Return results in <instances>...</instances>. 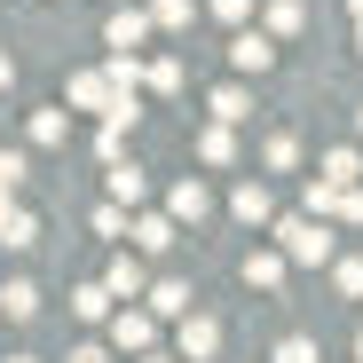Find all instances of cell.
Masks as SVG:
<instances>
[{
  "label": "cell",
  "mask_w": 363,
  "mask_h": 363,
  "mask_svg": "<svg viewBox=\"0 0 363 363\" xmlns=\"http://www.w3.org/2000/svg\"><path fill=\"white\" fill-rule=\"evenodd\" d=\"M143 87L174 95V87H182V55H150V64H143Z\"/></svg>",
  "instance_id": "cell-21"
},
{
  "label": "cell",
  "mask_w": 363,
  "mask_h": 363,
  "mask_svg": "<svg viewBox=\"0 0 363 363\" xmlns=\"http://www.w3.org/2000/svg\"><path fill=\"white\" fill-rule=\"evenodd\" d=\"M9 363H32V355H9Z\"/></svg>",
  "instance_id": "cell-38"
},
{
  "label": "cell",
  "mask_w": 363,
  "mask_h": 363,
  "mask_svg": "<svg viewBox=\"0 0 363 363\" xmlns=\"http://www.w3.org/2000/svg\"><path fill=\"white\" fill-rule=\"evenodd\" d=\"M127 237H135L143 253H174V213H135V221H127Z\"/></svg>",
  "instance_id": "cell-9"
},
{
  "label": "cell",
  "mask_w": 363,
  "mask_h": 363,
  "mask_svg": "<svg viewBox=\"0 0 363 363\" xmlns=\"http://www.w3.org/2000/svg\"><path fill=\"white\" fill-rule=\"evenodd\" d=\"M229 213L245 221V229H269V221H277V198H269V182H237V190H229Z\"/></svg>",
  "instance_id": "cell-4"
},
{
  "label": "cell",
  "mask_w": 363,
  "mask_h": 363,
  "mask_svg": "<svg viewBox=\"0 0 363 363\" xmlns=\"http://www.w3.org/2000/svg\"><path fill=\"white\" fill-rule=\"evenodd\" d=\"M0 87H16V55H0Z\"/></svg>",
  "instance_id": "cell-33"
},
{
  "label": "cell",
  "mask_w": 363,
  "mask_h": 363,
  "mask_svg": "<svg viewBox=\"0 0 363 363\" xmlns=\"http://www.w3.org/2000/svg\"><path fill=\"white\" fill-rule=\"evenodd\" d=\"M206 111L221 118V127H245V118H253V95H245V87L229 79V87H213V103H206Z\"/></svg>",
  "instance_id": "cell-14"
},
{
  "label": "cell",
  "mask_w": 363,
  "mask_h": 363,
  "mask_svg": "<svg viewBox=\"0 0 363 363\" xmlns=\"http://www.w3.org/2000/svg\"><path fill=\"white\" fill-rule=\"evenodd\" d=\"M103 40H111V48H143V40H150V9H118V16L103 24Z\"/></svg>",
  "instance_id": "cell-12"
},
{
  "label": "cell",
  "mask_w": 363,
  "mask_h": 363,
  "mask_svg": "<svg viewBox=\"0 0 363 363\" xmlns=\"http://www.w3.org/2000/svg\"><path fill=\"white\" fill-rule=\"evenodd\" d=\"M72 316H79V324H103V316H111V292H103V284H79V292H72Z\"/></svg>",
  "instance_id": "cell-20"
},
{
  "label": "cell",
  "mask_w": 363,
  "mask_h": 363,
  "mask_svg": "<svg viewBox=\"0 0 363 363\" xmlns=\"http://www.w3.org/2000/svg\"><path fill=\"white\" fill-rule=\"evenodd\" d=\"M143 284H150V277H143V261H127V253H118V261H111V277H103V292H111V300H143Z\"/></svg>",
  "instance_id": "cell-15"
},
{
  "label": "cell",
  "mask_w": 363,
  "mask_h": 363,
  "mask_svg": "<svg viewBox=\"0 0 363 363\" xmlns=\"http://www.w3.org/2000/svg\"><path fill=\"white\" fill-rule=\"evenodd\" d=\"M269 229H277V253H284V269H324V261L340 253L324 213H284V221H269Z\"/></svg>",
  "instance_id": "cell-1"
},
{
  "label": "cell",
  "mask_w": 363,
  "mask_h": 363,
  "mask_svg": "<svg viewBox=\"0 0 363 363\" xmlns=\"http://www.w3.org/2000/svg\"><path fill=\"white\" fill-rule=\"evenodd\" d=\"M64 363H111V347H95V340H79V347H72Z\"/></svg>",
  "instance_id": "cell-32"
},
{
  "label": "cell",
  "mask_w": 363,
  "mask_h": 363,
  "mask_svg": "<svg viewBox=\"0 0 363 363\" xmlns=\"http://www.w3.org/2000/svg\"><path fill=\"white\" fill-rule=\"evenodd\" d=\"M269 363H316V340H308V332H292V340H277Z\"/></svg>",
  "instance_id": "cell-26"
},
{
  "label": "cell",
  "mask_w": 363,
  "mask_h": 363,
  "mask_svg": "<svg viewBox=\"0 0 363 363\" xmlns=\"http://www.w3.org/2000/svg\"><path fill=\"white\" fill-rule=\"evenodd\" d=\"M95 237H127V206H118V198L95 206Z\"/></svg>",
  "instance_id": "cell-25"
},
{
  "label": "cell",
  "mask_w": 363,
  "mask_h": 363,
  "mask_svg": "<svg viewBox=\"0 0 363 363\" xmlns=\"http://www.w3.org/2000/svg\"><path fill=\"white\" fill-rule=\"evenodd\" d=\"M24 245H40V221L9 198V206H0V253H24Z\"/></svg>",
  "instance_id": "cell-8"
},
{
  "label": "cell",
  "mask_w": 363,
  "mask_h": 363,
  "mask_svg": "<svg viewBox=\"0 0 363 363\" xmlns=\"http://www.w3.org/2000/svg\"><path fill=\"white\" fill-rule=\"evenodd\" d=\"M332 221H355V229H363V182H355V190H340V206H332Z\"/></svg>",
  "instance_id": "cell-30"
},
{
  "label": "cell",
  "mask_w": 363,
  "mask_h": 363,
  "mask_svg": "<svg viewBox=\"0 0 363 363\" xmlns=\"http://www.w3.org/2000/svg\"><path fill=\"white\" fill-rule=\"evenodd\" d=\"M190 16H198L190 0H150V24H158V32H182V24H190Z\"/></svg>",
  "instance_id": "cell-23"
},
{
  "label": "cell",
  "mask_w": 363,
  "mask_h": 363,
  "mask_svg": "<svg viewBox=\"0 0 363 363\" xmlns=\"http://www.w3.org/2000/svg\"><path fill=\"white\" fill-rule=\"evenodd\" d=\"M143 300H150V316H182V308H190V284L158 277V284H143Z\"/></svg>",
  "instance_id": "cell-16"
},
{
  "label": "cell",
  "mask_w": 363,
  "mask_h": 363,
  "mask_svg": "<svg viewBox=\"0 0 363 363\" xmlns=\"http://www.w3.org/2000/svg\"><path fill=\"white\" fill-rule=\"evenodd\" d=\"M103 182H111V198H118V206H143V190H150V182H143V166H135L127 150H118V158H103Z\"/></svg>",
  "instance_id": "cell-7"
},
{
  "label": "cell",
  "mask_w": 363,
  "mask_h": 363,
  "mask_svg": "<svg viewBox=\"0 0 363 363\" xmlns=\"http://www.w3.org/2000/svg\"><path fill=\"white\" fill-rule=\"evenodd\" d=\"M355 135H363V103H355Z\"/></svg>",
  "instance_id": "cell-35"
},
{
  "label": "cell",
  "mask_w": 363,
  "mask_h": 363,
  "mask_svg": "<svg viewBox=\"0 0 363 363\" xmlns=\"http://www.w3.org/2000/svg\"><path fill=\"white\" fill-rule=\"evenodd\" d=\"M355 55H363V24H355Z\"/></svg>",
  "instance_id": "cell-36"
},
{
  "label": "cell",
  "mask_w": 363,
  "mask_h": 363,
  "mask_svg": "<svg viewBox=\"0 0 363 363\" xmlns=\"http://www.w3.org/2000/svg\"><path fill=\"white\" fill-rule=\"evenodd\" d=\"M332 206H340V190H332L324 174H308V213H324V221H332Z\"/></svg>",
  "instance_id": "cell-29"
},
{
  "label": "cell",
  "mask_w": 363,
  "mask_h": 363,
  "mask_svg": "<svg viewBox=\"0 0 363 363\" xmlns=\"http://www.w3.org/2000/svg\"><path fill=\"white\" fill-rule=\"evenodd\" d=\"M347 16H355V24H363V0H347Z\"/></svg>",
  "instance_id": "cell-34"
},
{
  "label": "cell",
  "mask_w": 363,
  "mask_h": 363,
  "mask_svg": "<svg viewBox=\"0 0 363 363\" xmlns=\"http://www.w3.org/2000/svg\"><path fill=\"white\" fill-rule=\"evenodd\" d=\"M245 284L253 292H277L284 284V253H245Z\"/></svg>",
  "instance_id": "cell-18"
},
{
  "label": "cell",
  "mask_w": 363,
  "mask_h": 363,
  "mask_svg": "<svg viewBox=\"0 0 363 363\" xmlns=\"http://www.w3.org/2000/svg\"><path fill=\"white\" fill-rule=\"evenodd\" d=\"M261 158H269V174H292V166H300V143H292V135H277Z\"/></svg>",
  "instance_id": "cell-27"
},
{
  "label": "cell",
  "mask_w": 363,
  "mask_h": 363,
  "mask_svg": "<svg viewBox=\"0 0 363 363\" xmlns=\"http://www.w3.org/2000/svg\"><path fill=\"white\" fill-rule=\"evenodd\" d=\"M174 324H182V332H174V340H182V363H213V355H221V324H213V316L182 308Z\"/></svg>",
  "instance_id": "cell-2"
},
{
  "label": "cell",
  "mask_w": 363,
  "mask_h": 363,
  "mask_svg": "<svg viewBox=\"0 0 363 363\" xmlns=\"http://www.w3.org/2000/svg\"><path fill=\"white\" fill-rule=\"evenodd\" d=\"M324 182H332V190H355V182H363V150L355 143H340V150H324V166H316Z\"/></svg>",
  "instance_id": "cell-10"
},
{
  "label": "cell",
  "mask_w": 363,
  "mask_h": 363,
  "mask_svg": "<svg viewBox=\"0 0 363 363\" xmlns=\"http://www.w3.org/2000/svg\"><path fill=\"white\" fill-rule=\"evenodd\" d=\"M103 324H111V347H127V355L158 347V316H150V308H111Z\"/></svg>",
  "instance_id": "cell-3"
},
{
  "label": "cell",
  "mask_w": 363,
  "mask_h": 363,
  "mask_svg": "<svg viewBox=\"0 0 363 363\" xmlns=\"http://www.w3.org/2000/svg\"><path fill=\"white\" fill-rule=\"evenodd\" d=\"M0 316H9V324H32V316H40V284L9 277V284H0Z\"/></svg>",
  "instance_id": "cell-11"
},
{
  "label": "cell",
  "mask_w": 363,
  "mask_h": 363,
  "mask_svg": "<svg viewBox=\"0 0 363 363\" xmlns=\"http://www.w3.org/2000/svg\"><path fill=\"white\" fill-rule=\"evenodd\" d=\"M355 363H363V332H355Z\"/></svg>",
  "instance_id": "cell-37"
},
{
  "label": "cell",
  "mask_w": 363,
  "mask_h": 363,
  "mask_svg": "<svg viewBox=\"0 0 363 363\" xmlns=\"http://www.w3.org/2000/svg\"><path fill=\"white\" fill-rule=\"evenodd\" d=\"M111 95H118V87H111L103 72H79V79H72V111H95V118H103V111H111Z\"/></svg>",
  "instance_id": "cell-13"
},
{
  "label": "cell",
  "mask_w": 363,
  "mask_h": 363,
  "mask_svg": "<svg viewBox=\"0 0 363 363\" xmlns=\"http://www.w3.org/2000/svg\"><path fill=\"white\" fill-rule=\"evenodd\" d=\"M229 64L245 72V79H261V72L277 64V40H269V32H237V40H229Z\"/></svg>",
  "instance_id": "cell-5"
},
{
  "label": "cell",
  "mask_w": 363,
  "mask_h": 363,
  "mask_svg": "<svg viewBox=\"0 0 363 363\" xmlns=\"http://www.w3.org/2000/svg\"><path fill=\"white\" fill-rule=\"evenodd\" d=\"M64 135H72V118H64V111H32V143H40V150H55Z\"/></svg>",
  "instance_id": "cell-22"
},
{
  "label": "cell",
  "mask_w": 363,
  "mask_h": 363,
  "mask_svg": "<svg viewBox=\"0 0 363 363\" xmlns=\"http://www.w3.org/2000/svg\"><path fill=\"white\" fill-rule=\"evenodd\" d=\"M198 158H206V166H229V158H237V127H221V118H213V127L198 135Z\"/></svg>",
  "instance_id": "cell-17"
},
{
  "label": "cell",
  "mask_w": 363,
  "mask_h": 363,
  "mask_svg": "<svg viewBox=\"0 0 363 363\" xmlns=\"http://www.w3.org/2000/svg\"><path fill=\"white\" fill-rule=\"evenodd\" d=\"M324 269H332V284H340V292H347V300H363V261H340V253H332V261H324Z\"/></svg>",
  "instance_id": "cell-24"
},
{
  "label": "cell",
  "mask_w": 363,
  "mask_h": 363,
  "mask_svg": "<svg viewBox=\"0 0 363 363\" xmlns=\"http://www.w3.org/2000/svg\"><path fill=\"white\" fill-rule=\"evenodd\" d=\"M16 182H24V150H0V206L16 198Z\"/></svg>",
  "instance_id": "cell-28"
},
{
  "label": "cell",
  "mask_w": 363,
  "mask_h": 363,
  "mask_svg": "<svg viewBox=\"0 0 363 363\" xmlns=\"http://www.w3.org/2000/svg\"><path fill=\"white\" fill-rule=\"evenodd\" d=\"M213 16H221V24H245V16H253V0H213Z\"/></svg>",
  "instance_id": "cell-31"
},
{
  "label": "cell",
  "mask_w": 363,
  "mask_h": 363,
  "mask_svg": "<svg viewBox=\"0 0 363 363\" xmlns=\"http://www.w3.org/2000/svg\"><path fill=\"white\" fill-rule=\"evenodd\" d=\"M166 213H174V221H206V213H213V190H206L198 174H182L174 190H166Z\"/></svg>",
  "instance_id": "cell-6"
},
{
  "label": "cell",
  "mask_w": 363,
  "mask_h": 363,
  "mask_svg": "<svg viewBox=\"0 0 363 363\" xmlns=\"http://www.w3.org/2000/svg\"><path fill=\"white\" fill-rule=\"evenodd\" d=\"M300 24H308V9H300V0H269V40H292Z\"/></svg>",
  "instance_id": "cell-19"
}]
</instances>
